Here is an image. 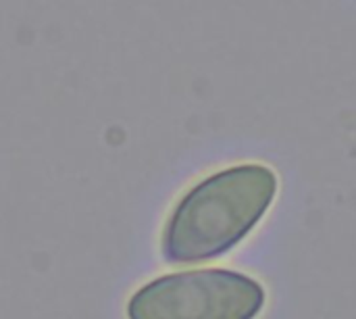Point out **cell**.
Instances as JSON below:
<instances>
[{
  "label": "cell",
  "mask_w": 356,
  "mask_h": 319,
  "mask_svg": "<svg viewBox=\"0 0 356 319\" xmlns=\"http://www.w3.org/2000/svg\"><path fill=\"white\" fill-rule=\"evenodd\" d=\"M277 194V176L261 163H242L200 180L175 205L163 230L167 263H200L238 247Z\"/></svg>",
  "instance_id": "1"
},
{
  "label": "cell",
  "mask_w": 356,
  "mask_h": 319,
  "mask_svg": "<svg viewBox=\"0 0 356 319\" xmlns=\"http://www.w3.org/2000/svg\"><path fill=\"white\" fill-rule=\"evenodd\" d=\"M267 295L234 270H192L144 284L127 303V319H257Z\"/></svg>",
  "instance_id": "2"
}]
</instances>
